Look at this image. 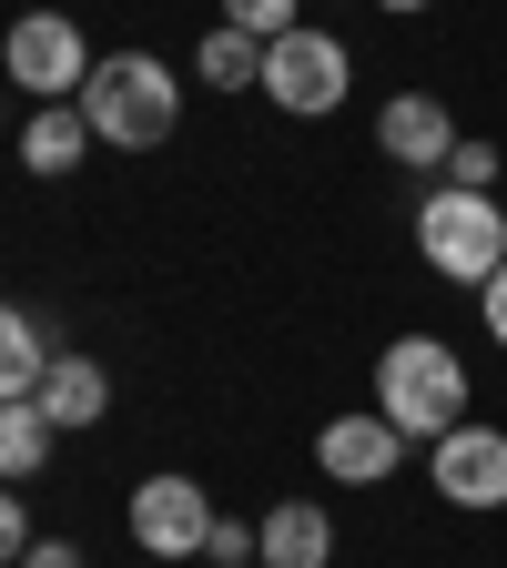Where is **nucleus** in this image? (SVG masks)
<instances>
[{
	"label": "nucleus",
	"mask_w": 507,
	"mask_h": 568,
	"mask_svg": "<svg viewBox=\"0 0 507 568\" xmlns=\"http://www.w3.org/2000/svg\"><path fill=\"white\" fill-rule=\"evenodd\" d=\"M467 406H477V386H467V355L447 335H396L376 355V416L406 447H437L447 426H467Z\"/></svg>",
	"instance_id": "f257e3e1"
},
{
	"label": "nucleus",
	"mask_w": 507,
	"mask_h": 568,
	"mask_svg": "<svg viewBox=\"0 0 507 568\" xmlns=\"http://www.w3.org/2000/svg\"><path fill=\"white\" fill-rule=\"evenodd\" d=\"M82 122H92V142H112V153H153V142H173V122H183V71L163 51H112V61H92Z\"/></svg>",
	"instance_id": "f03ea898"
},
{
	"label": "nucleus",
	"mask_w": 507,
	"mask_h": 568,
	"mask_svg": "<svg viewBox=\"0 0 507 568\" xmlns=\"http://www.w3.org/2000/svg\"><path fill=\"white\" fill-rule=\"evenodd\" d=\"M416 264L437 274V284H477L507 264V203L497 193H467V183H437L416 203Z\"/></svg>",
	"instance_id": "7ed1b4c3"
},
{
	"label": "nucleus",
	"mask_w": 507,
	"mask_h": 568,
	"mask_svg": "<svg viewBox=\"0 0 507 568\" xmlns=\"http://www.w3.org/2000/svg\"><path fill=\"white\" fill-rule=\"evenodd\" d=\"M345 82H355V61H345V41L335 31H284V41H264V102L274 112H295V122H325V112H345Z\"/></svg>",
	"instance_id": "20e7f679"
},
{
	"label": "nucleus",
	"mask_w": 507,
	"mask_h": 568,
	"mask_svg": "<svg viewBox=\"0 0 507 568\" xmlns=\"http://www.w3.org/2000/svg\"><path fill=\"white\" fill-rule=\"evenodd\" d=\"M0 82L31 92V112H41V102H82V82H92V41L71 31L61 11H21L11 41H0Z\"/></svg>",
	"instance_id": "39448f33"
},
{
	"label": "nucleus",
	"mask_w": 507,
	"mask_h": 568,
	"mask_svg": "<svg viewBox=\"0 0 507 568\" xmlns=\"http://www.w3.org/2000/svg\"><path fill=\"white\" fill-rule=\"evenodd\" d=\"M122 518H132V548L153 558V568H183V558L213 548V518H224V508L203 497V477H173V467H163V477H142V487H132V508H122Z\"/></svg>",
	"instance_id": "423d86ee"
},
{
	"label": "nucleus",
	"mask_w": 507,
	"mask_h": 568,
	"mask_svg": "<svg viewBox=\"0 0 507 568\" xmlns=\"http://www.w3.org/2000/svg\"><path fill=\"white\" fill-rule=\"evenodd\" d=\"M426 487H437L447 508H467V518H497L507 508V426H487V416L447 426V437L426 447Z\"/></svg>",
	"instance_id": "0eeeda50"
},
{
	"label": "nucleus",
	"mask_w": 507,
	"mask_h": 568,
	"mask_svg": "<svg viewBox=\"0 0 507 568\" xmlns=\"http://www.w3.org/2000/svg\"><path fill=\"white\" fill-rule=\"evenodd\" d=\"M315 467H325L335 487H386V477L406 467V437H396L376 406H345L335 426H315Z\"/></svg>",
	"instance_id": "6e6552de"
},
{
	"label": "nucleus",
	"mask_w": 507,
	"mask_h": 568,
	"mask_svg": "<svg viewBox=\"0 0 507 568\" xmlns=\"http://www.w3.org/2000/svg\"><path fill=\"white\" fill-rule=\"evenodd\" d=\"M457 122H447V102L437 92H396L386 112H376V153L386 163H406V173H447V153H457Z\"/></svg>",
	"instance_id": "1a4fd4ad"
},
{
	"label": "nucleus",
	"mask_w": 507,
	"mask_h": 568,
	"mask_svg": "<svg viewBox=\"0 0 507 568\" xmlns=\"http://www.w3.org/2000/svg\"><path fill=\"white\" fill-rule=\"evenodd\" d=\"M254 568H335V518L315 497H274L254 518Z\"/></svg>",
	"instance_id": "9d476101"
},
{
	"label": "nucleus",
	"mask_w": 507,
	"mask_h": 568,
	"mask_svg": "<svg viewBox=\"0 0 507 568\" xmlns=\"http://www.w3.org/2000/svg\"><path fill=\"white\" fill-rule=\"evenodd\" d=\"M41 416L61 426V437L102 426V416H112V376H102V355H51V376H41Z\"/></svg>",
	"instance_id": "9b49d317"
},
{
	"label": "nucleus",
	"mask_w": 507,
	"mask_h": 568,
	"mask_svg": "<svg viewBox=\"0 0 507 568\" xmlns=\"http://www.w3.org/2000/svg\"><path fill=\"white\" fill-rule=\"evenodd\" d=\"M51 325L41 315H21V305H0V406H21V396H41V376H51Z\"/></svg>",
	"instance_id": "f8f14e48"
},
{
	"label": "nucleus",
	"mask_w": 507,
	"mask_h": 568,
	"mask_svg": "<svg viewBox=\"0 0 507 568\" xmlns=\"http://www.w3.org/2000/svg\"><path fill=\"white\" fill-rule=\"evenodd\" d=\"M92 153V122H82V102H41L31 112V132H21V163L51 183V173H71V163H82Z\"/></svg>",
	"instance_id": "ddd939ff"
},
{
	"label": "nucleus",
	"mask_w": 507,
	"mask_h": 568,
	"mask_svg": "<svg viewBox=\"0 0 507 568\" xmlns=\"http://www.w3.org/2000/svg\"><path fill=\"white\" fill-rule=\"evenodd\" d=\"M193 82H203V92H254V82H264V41H244L234 21H213V31L193 41Z\"/></svg>",
	"instance_id": "4468645a"
},
{
	"label": "nucleus",
	"mask_w": 507,
	"mask_h": 568,
	"mask_svg": "<svg viewBox=\"0 0 507 568\" xmlns=\"http://www.w3.org/2000/svg\"><path fill=\"white\" fill-rule=\"evenodd\" d=\"M51 447H61V426L41 416V396H21V406H0V477H41L51 467Z\"/></svg>",
	"instance_id": "2eb2a0df"
},
{
	"label": "nucleus",
	"mask_w": 507,
	"mask_h": 568,
	"mask_svg": "<svg viewBox=\"0 0 507 568\" xmlns=\"http://www.w3.org/2000/svg\"><path fill=\"white\" fill-rule=\"evenodd\" d=\"M224 21H234L244 41H284V31H305L295 0H224Z\"/></svg>",
	"instance_id": "dca6fc26"
},
{
	"label": "nucleus",
	"mask_w": 507,
	"mask_h": 568,
	"mask_svg": "<svg viewBox=\"0 0 507 568\" xmlns=\"http://www.w3.org/2000/svg\"><path fill=\"white\" fill-rule=\"evenodd\" d=\"M497 173H507V153H497L487 132H467L457 153H447V183H467V193H497Z\"/></svg>",
	"instance_id": "f3484780"
},
{
	"label": "nucleus",
	"mask_w": 507,
	"mask_h": 568,
	"mask_svg": "<svg viewBox=\"0 0 507 568\" xmlns=\"http://www.w3.org/2000/svg\"><path fill=\"white\" fill-rule=\"evenodd\" d=\"M213 568H254V528L244 518H213V548H203Z\"/></svg>",
	"instance_id": "a211bd4d"
},
{
	"label": "nucleus",
	"mask_w": 507,
	"mask_h": 568,
	"mask_svg": "<svg viewBox=\"0 0 507 568\" xmlns=\"http://www.w3.org/2000/svg\"><path fill=\"white\" fill-rule=\"evenodd\" d=\"M21 548H31V518H21V497H11V477H0V568H21Z\"/></svg>",
	"instance_id": "6ab92c4d"
},
{
	"label": "nucleus",
	"mask_w": 507,
	"mask_h": 568,
	"mask_svg": "<svg viewBox=\"0 0 507 568\" xmlns=\"http://www.w3.org/2000/svg\"><path fill=\"white\" fill-rule=\"evenodd\" d=\"M477 325H487V335H497V345H507V264H497V274H487V284H477Z\"/></svg>",
	"instance_id": "aec40b11"
},
{
	"label": "nucleus",
	"mask_w": 507,
	"mask_h": 568,
	"mask_svg": "<svg viewBox=\"0 0 507 568\" xmlns=\"http://www.w3.org/2000/svg\"><path fill=\"white\" fill-rule=\"evenodd\" d=\"M21 568H82V548H71V538H31Z\"/></svg>",
	"instance_id": "412c9836"
},
{
	"label": "nucleus",
	"mask_w": 507,
	"mask_h": 568,
	"mask_svg": "<svg viewBox=\"0 0 507 568\" xmlns=\"http://www.w3.org/2000/svg\"><path fill=\"white\" fill-rule=\"evenodd\" d=\"M376 11H426V0H376Z\"/></svg>",
	"instance_id": "4be33fe9"
},
{
	"label": "nucleus",
	"mask_w": 507,
	"mask_h": 568,
	"mask_svg": "<svg viewBox=\"0 0 507 568\" xmlns=\"http://www.w3.org/2000/svg\"><path fill=\"white\" fill-rule=\"evenodd\" d=\"M0 92H11V82H0Z\"/></svg>",
	"instance_id": "5701e85b"
},
{
	"label": "nucleus",
	"mask_w": 507,
	"mask_h": 568,
	"mask_svg": "<svg viewBox=\"0 0 507 568\" xmlns=\"http://www.w3.org/2000/svg\"><path fill=\"white\" fill-rule=\"evenodd\" d=\"M142 568H153V558H142Z\"/></svg>",
	"instance_id": "b1692460"
}]
</instances>
